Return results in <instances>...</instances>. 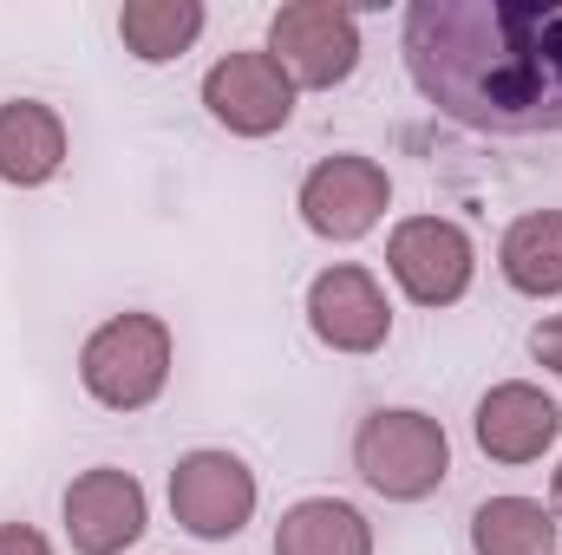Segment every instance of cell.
I'll return each instance as SVG.
<instances>
[{
    "instance_id": "6da1fadb",
    "label": "cell",
    "mask_w": 562,
    "mask_h": 555,
    "mask_svg": "<svg viewBox=\"0 0 562 555\" xmlns=\"http://www.w3.org/2000/svg\"><path fill=\"white\" fill-rule=\"evenodd\" d=\"M406 72L464 132L550 138L562 132V0H413Z\"/></svg>"
},
{
    "instance_id": "7a4b0ae2",
    "label": "cell",
    "mask_w": 562,
    "mask_h": 555,
    "mask_svg": "<svg viewBox=\"0 0 562 555\" xmlns=\"http://www.w3.org/2000/svg\"><path fill=\"white\" fill-rule=\"evenodd\" d=\"M353 471L367 490H380L386 503H419L451 477V438L431 412L413 406H380L360 418L353 431Z\"/></svg>"
},
{
    "instance_id": "3957f363",
    "label": "cell",
    "mask_w": 562,
    "mask_h": 555,
    "mask_svg": "<svg viewBox=\"0 0 562 555\" xmlns=\"http://www.w3.org/2000/svg\"><path fill=\"white\" fill-rule=\"evenodd\" d=\"M79 386L105 412H144L170 386V327L157 314H112L79 347Z\"/></svg>"
},
{
    "instance_id": "277c9868",
    "label": "cell",
    "mask_w": 562,
    "mask_h": 555,
    "mask_svg": "<svg viewBox=\"0 0 562 555\" xmlns=\"http://www.w3.org/2000/svg\"><path fill=\"white\" fill-rule=\"evenodd\" d=\"M269 59L294 79V92H334L360 66V20L334 0H288L269 20Z\"/></svg>"
},
{
    "instance_id": "5b68a950",
    "label": "cell",
    "mask_w": 562,
    "mask_h": 555,
    "mask_svg": "<svg viewBox=\"0 0 562 555\" xmlns=\"http://www.w3.org/2000/svg\"><path fill=\"white\" fill-rule=\"evenodd\" d=\"M170 517L196 543H229L256 517V471L236 451H190L170 471Z\"/></svg>"
},
{
    "instance_id": "8992f818",
    "label": "cell",
    "mask_w": 562,
    "mask_h": 555,
    "mask_svg": "<svg viewBox=\"0 0 562 555\" xmlns=\"http://www.w3.org/2000/svg\"><path fill=\"white\" fill-rule=\"evenodd\" d=\"M386 209H393V177H386V163H373L360 150L321 157L301 177V223L321 242H360Z\"/></svg>"
},
{
    "instance_id": "52a82bcc",
    "label": "cell",
    "mask_w": 562,
    "mask_h": 555,
    "mask_svg": "<svg viewBox=\"0 0 562 555\" xmlns=\"http://www.w3.org/2000/svg\"><path fill=\"white\" fill-rule=\"evenodd\" d=\"M386 269L419 307H451V301L471 294L477 249L451 216H406L386 236Z\"/></svg>"
},
{
    "instance_id": "ba28073f",
    "label": "cell",
    "mask_w": 562,
    "mask_h": 555,
    "mask_svg": "<svg viewBox=\"0 0 562 555\" xmlns=\"http://www.w3.org/2000/svg\"><path fill=\"white\" fill-rule=\"evenodd\" d=\"M203 105L223 132L236 138H276L281 125L294 118V79L269 59V46L256 53H223L203 72Z\"/></svg>"
},
{
    "instance_id": "9c48e42d",
    "label": "cell",
    "mask_w": 562,
    "mask_h": 555,
    "mask_svg": "<svg viewBox=\"0 0 562 555\" xmlns=\"http://www.w3.org/2000/svg\"><path fill=\"white\" fill-rule=\"evenodd\" d=\"M307 327L334 353H380L386 333H393L386 287L360 262H334V269H321L307 281Z\"/></svg>"
},
{
    "instance_id": "30bf717a",
    "label": "cell",
    "mask_w": 562,
    "mask_h": 555,
    "mask_svg": "<svg viewBox=\"0 0 562 555\" xmlns=\"http://www.w3.org/2000/svg\"><path fill=\"white\" fill-rule=\"evenodd\" d=\"M144 536V484L119 464L79 471L66 484V543L79 555H125Z\"/></svg>"
},
{
    "instance_id": "8fae6325",
    "label": "cell",
    "mask_w": 562,
    "mask_h": 555,
    "mask_svg": "<svg viewBox=\"0 0 562 555\" xmlns=\"http://www.w3.org/2000/svg\"><path fill=\"white\" fill-rule=\"evenodd\" d=\"M471 431H477V451L491 464H537L562 438V406L530 380H504L477 399Z\"/></svg>"
},
{
    "instance_id": "7c38bea8",
    "label": "cell",
    "mask_w": 562,
    "mask_h": 555,
    "mask_svg": "<svg viewBox=\"0 0 562 555\" xmlns=\"http://www.w3.org/2000/svg\"><path fill=\"white\" fill-rule=\"evenodd\" d=\"M66 163V118L40 99H7L0 105V183L40 190Z\"/></svg>"
},
{
    "instance_id": "4fadbf2b",
    "label": "cell",
    "mask_w": 562,
    "mask_h": 555,
    "mask_svg": "<svg viewBox=\"0 0 562 555\" xmlns=\"http://www.w3.org/2000/svg\"><path fill=\"white\" fill-rule=\"evenodd\" d=\"M276 555H373V523L340 497H301L281 510Z\"/></svg>"
},
{
    "instance_id": "5bb4252c",
    "label": "cell",
    "mask_w": 562,
    "mask_h": 555,
    "mask_svg": "<svg viewBox=\"0 0 562 555\" xmlns=\"http://www.w3.org/2000/svg\"><path fill=\"white\" fill-rule=\"evenodd\" d=\"M497 269L517 294L543 301V294H562V209H530L504 229L497 242Z\"/></svg>"
},
{
    "instance_id": "9a60e30c",
    "label": "cell",
    "mask_w": 562,
    "mask_h": 555,
    "mask_svg": "<svg viewBox=\"0 0 562 555\" xmlns=\"http://www.w3.org/2000/svg\"><path fill=\"white\" fill-rule=\"evenodd\" d=\"M203 20H210L203 0H125L119 7V39L144 66H170L196 46Z\"/></svg>"
},
{
    "instance_id": "2e32d148",
    "label": "cell",
    "mask_w": 562,
    "mask_h": 555,
    "mask_svg": "<svg viewBox=\"0 0 562 555\" xmlns=\"http://www.w3.org/2000/svg\"><path fill=\"white\" fill-rule=\"evenodd\" d=\"M477 555H557V517L537 497H484L471 510Z\"/></svg>"
},
{
    "instance_id": "e0dca14e",
    "label": "cell",
    "mask_w": 562,
    "mask_h": 555,
    "mask_svg": "<svg viewBox=\"0 0 562 555\" xmlns=\"http://www.w3.org/2000/svg\"><path fill=\"white\" fill-rule=\"evenodd\" d=\"M530 353H537V366H550L562 380V314H550V320L530 327Z\"/></svg>"
},
{
    "instance_id": "ac0fdd59",
    "label": "cell",
    "mask_w": 562,
    "mask_h": 555,
    "mask_svg": "<svg viewBox=\"0 0 562 555\" xmlns=\"http://www.w3.org/2000/svg\"><path fill=\"white\" fill-rule=\"evenodd\" d=\"M0 555H53V543L33 523H0Z\"/></svg>"
},
{
    "instance_id": "d6986e66",
    "label": "cell",
    "mask_w": 562,
    "mask_h": 555,
    "mask_svg": "<svg viewBox=\"0 0 562 555\" xmlns=\"http://www.w3.org/2000/svg\"><path fill=\"white\" fill-rule=\"evenodd\" d=\"M550 517H562V464H557V477H550Z\"/></svg>"
}]
</instances>
